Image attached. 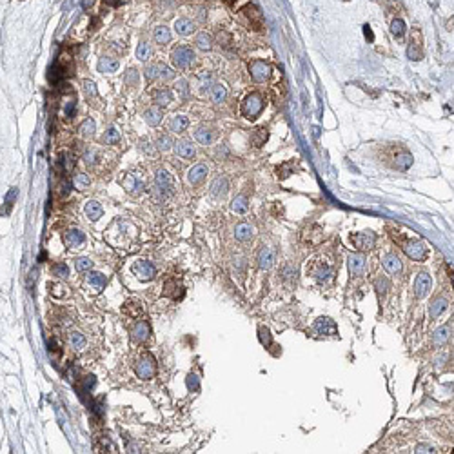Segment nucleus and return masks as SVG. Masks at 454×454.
Instances as JSON below:
<instances>
[{"label":"nucleus","mask_w":454,"mask_h":454,"mask_svg":"<svg viewBox=\"0 0 454 454\" xmlns=\"http://www.w3.org/2000/svg\"><path fill=\"white\" fill-rule=\"evenodd\" d=\"M195 60V53L189 45H176L175 49L171 51V62L176 69H187Z\"/></svg>","instance_id":"1"},{"label":"nucleus","mask_w":454,"mask_h":454,"mask_svg":"<svg viewBox=\"0 0 454 454\" xmlns=\"http://www.w3.org/2000/svg\"><path fill=\"white\" fill-rule=\"evenodd\" d=\"M135 373H136V376H138L140 380H144V382L155 378V375H156V362H155V358H153V355L145 353V355L142 356L138 362H136Z\"/></svg>","instance_id":"2"},{"label":"nucleus","mask_w":454,"mask_h":454,"mask_svg":"<svg viewBox=\"0 0 454 454\" xmlns=\"http://www.w3.org/2000/svg\"><path fill=\"white\" fill-rule=\"evenodd\" d=\"M155 189L158 191L162 198H167L169 195H173V189H175V180H173V176H171L169 171H165V169L156 171Z\"/></svg>","instance_id":"3"},{"label":"nucleus","mask_w":454,"mask_h":454,"mask_svg":"<svg viewBox=\"0 0 454 454\" xmlns=\"http://www.w3.org/2000/svg\"><path fill=\"white\" fill-rule=\"evenodd\" d=\"M262 109H264V100H262L260 95H256V93L249 95L244 102H242V115H244L245 118L255 120L256 116L262 113Z\"/></svg>","instance_id":"4"},{"label":"nucleus","mask_w":454,"mask_h":454,"mask_svg":"<svg viewBox=\"0 0 454 454\" xmlns=\"http://www.w3.org/2000/svg\"><path fill=\"white\" fill-rule=\"evenodd\" d=\"M402 249L411 260H416V262H424L427 258V245L420 240H405L402 244Z\"/></svg>","instance_id":"5"},{"label":"nucleus","mask_w":454,"mask_h":454,"mask_svg":"<svg viewBox=\"0 0 454 454\" xmlns=\"http://www.w3.org/2000/svg\"><path fill=\"white\" fill-rule=\"evenodd\" d=\"M133 275L140 282H151L156 276V267L151 264L149 260H138L133 264Z\"/></svg>","instance_id":"6"},{"label":"nucleus","mask_w":454,"mask_h":454,"mask_svg":"<svg viewBox=\"0 0 454 454\" xmlns=\"http://www.w3.org/2000/svg\"><path fill=\"white\" fill-rule=\"evenodd\" d=\"M351 242L358 251H367L373 249L376 244V235L373 231H362V233H355L351 235Z\"/></svg>","instance_id":"7"},{"label":"nucleus","mask_w":454,"mask_h":454,"mask_svg":"<svg viewBox=\"0 0 454 454\" xmlns=\"http://www.w3.org/2000/svg\"><path fill=\"white\" fill-rule=\"evenodd\" d=\"M249 73L255 82H265L271 76V65L267 62H264V60H255L249 65Z\"/></svg>","instance_id":"8"},{"label":"nucleus","mask_w":454,"mask_h":454,"mask_svg":"<svg viewBox=\"0 0 454 454\" xmlns=\"http://www.w3.org/2000/svg\"><path fill=\"white\" fill-rule=\"evenodd\" d=\"M407 55L411 60H422L424 56V45H422V31L415 29L413 35H411V42H409V49H407Z\"/></svg>","instance_id":"9"},{"label":"nucleus","mask_w":454,"mask_h":454,"mask_svg":"<svg viewBox=\"0 0 454 454\" xmlns=\"http://www.w3.org/2000/svg\"><path fill=\"white\" fill-rule=\"evenodd\" d=\"M122 185H124V189L133 196H138L140 193L145 189L144 180L140 178L138 175H133V173H129V175L125 176L124 182H122Z\"/></svg>","instance_id":"10"},{"label":"nucleus","mask_w":454,"mask_h":454,"mask_svg":"<svg viewBox=\"0 0 454 454\" xmlns=\"http://www.w3.org/2000/svg\"><path fill=\"white\" fill-rule=\"evenodd\" d=\"M149 335H151V325L145 320L136 322L135 327L131 329V338H133L135 344H144L145 340L149 338Z\"/></svg>","instance_id":"11"},{"label":"nucleus","mask_w":454,"mask_h":454,"mask_svg":"<svg viewBox=\"0 0 454 454\" xmlns=\"http://www.w3.org/2000/svg\"><path fill=\"white\" fill-rule=\"evenodd\" d=\"M207 173H209V167H207L205 164L193 165V167L187 171V182H189L191 185L202 184V182L205 180V176H207Z\"/></svg>","instance_id":"12"},{"label":"nucleus","mask_w":454,"mask_h":454,"mask_svg":"<svg viewBox=\"0 0 454 454\" xmlns=\"http://www.w3.org/2000/svg\"><path fill=\"white\" fill-rule=\"evenodd\" d=\"M431 276L427 275V273H420L418 276H416V282H415V295L416 298H424L427 293L431 291Z\"/></svg>","instance_id":"13"},{"label":"nucleus","mask_w":454,"mask_h":454,"mask_svg":"<svg viewBox=\"0 0 454 454\" xmlns=\"http://www.w3.org/2000/svg\"><path fill=\"white\" fill-rule=\"evenodd\" d=\"M164 295L169 296V298H173V300H180L184 296V287L180 285V282L176 278H169V280H165V284H164Z\"/></svg>","instance_id":"14"},{"label":"nucleus","mask_w":454,"mask_h":454,"mask_svg":"<svg viewBox=\"0 0 454 454\" xmlns=\"http://www.w3.org/2000/svg\"><path fill=\"white\" fill-rule=\"evenodd\" d=\"M227 191H229V182H227V178L225 176H218V178H215V182L211 184V196H215V198H224L225 195H227Z\"/></svg>","instance_id":"15"},{"label":"nucleus","mask_w":454,"mask_h":454,"mask_svg":"<svg viewBox=\"0 0 454 454\" xmlns=\"http://www.w3.org/2000/svg\"><path fill=\"white\" fill-rule=\"evenodd\" d=\"M195 138H196V142H200L202 145H211L215 142L216 133H215V129H211L207 125H200L198 129L195 131Z\"/></svg>","instance_id":"16"},{"label":"nucleus","mask_w":454,"mask_h":454,"mask_svg":"<svg viewBox=\"0 0 454 454\" xmlns=\"http://www.w3.org/2000/svg\"><path fill=\"white\" fill-rule=\"evenodd\" d=\"M175 151H176V155L182 156V158H193V156H195V153H196L193 142H191V140H187V138L178 140V142L175 144Z\"/></svg>","instance_id":"17"},{"label":"nucleus","mask_w":454,"mask_h":454,"mask_svg":"<svg viewBox=\"0 0 454 454\" xmlns=\"http://www.w3.org/2000/svg\"><path fill=\"white\" fill-rule=\"evenodd\" d=\"M313 331H315L316 335H329V336L336 335V324L329 318H320L316 320Z\"/></svg>","instance_id":"18"},{"label":"nucleus","mask_w":454,"mask_h":454,"mask_svg":"<svg viewBox=\"0 0 454 454\" xmlns=\"http://www.w3.org/2000/svg\"><path fill=\"white\" fill-rule=\"evenodd\" d=\"M256 262H258L260 269H271L273 264H275V249H271V247H264V249L258 253Z\"/></svg>","instance_id":"19"},{"label":"nucleus","mask_w":454,"mask_h":454,"mask_svg":"<svg viewBox=\"0 0 454 454\" xmlns=\"http://www.w3.org/2000/svg\"><path fill=\"white\" fill-rule=\"evenodd\" d=\"M162 118H164V113H162V107H160V105H153V107H149V109L144 113L145 124L151 125V127L158 125L160 122H162Z\"/></svg>","instance_id":"20"},{"label":"nucleus","mask_w":454,"mask_h":454,"mask_svg":"<svg viewBox=\"0 0 454 454\" xmlns=\"http://www.w3.org/2000/svg\"><path fill=\"white\" fill-rule=\"evenodd\" d=\"M382 264H384L385 271H387V273H391V275H396V273H400V271H402V262H400V258L395 255V253H389V255H385L384 260H382Z\"/></svg>","instance_id":"21"},{"label":"nucleus","mask_w":454,"mask_h":454,"mask_svg":"<svg viewBox=\"0 0 454 454\" xmlns=\"http://www.w3.org/2000/svg\"><path fill=\"white\" fill-rule=\"evenodd\" d=\"M253 235H255V227L251 224L242 222V224H238L235 227V238L238 240V242H247V240L253 238Z\"/></svg>","instance_id":"22"},{"label":"nucleus","mask_w":454,"mask_h":454,"mask_svg":"<svg viewBox=\"0 0 454 454\" xmlns=\"http://www.w3.org/2000/svg\"><path fill=\"white\" fill-rule=\"evenodd\" d=\"M85 216L91 220V222H96V220L102 218V215H104V209H102V205H100V202H96V200H89L87 204H85Z\"/></svg>","instance_id":"23"},{"label":"nucleus","mask_w":454,"mask_h":454,"mask_svg":"<svg viewBox=\"0 0 454 454\" xmlns=\"http://www.w3.org/2000/svg\"><path fill=\"white\" fill-rule=\"evenodd\" d=\"M244 15L249 18L251 25L253 27H256V29H262V25H264V20H262V13L258 11V7L256 5H247L244 9Z\"/></svg>","instance_id":"24"},{"label":"nucleus","mask_w":454,"mask_h":454,"mask_svg":"<svg viewBox=\"0 0 454 454\" xmlns=\"http://www.w3.org/2000/svg\"><path fill=\"white\" fill-rule=\"evenodd\" d=\"M165 67H167V65L160 64V62H156V64L145 65L144 73H145V78H147V82H153V80H156V78L162 80V75H164Z\"/></svg>","instance_id":"25"},{"label":"nucleus","mask_w":454,"mask_h":454,"mask_svg":"<svg viewBox=\"0 0 454 454\" xmlns=\"http://www.w3.org/2000/svg\"><path fill=\"white\" fill-rule=\"evenodd\" d=\"M209 96L215 104H222V102H225V98H227V87H225V84H222V82H215L213 87H211V91H209Z\"/></svg>","instance_id":"26"},{"label":"nucleus","mask_w":454,"mask_h":454,"mask_svg":"<svg viewBox=\"0 0 454 454\" xmlns=\"http://www.w3.org/2000/svg\"><path fill=\"white\" fill-rule=\"evenodd\" d=\"M87 284L95 289V293H100V291L104 289L105 284H107V278H105L102 273H96V271H89V275H87Z\"/></svg>","instance_id":"27"},{"label":"nucleus","mask_w":454,"mask_h":454,"mask_svg":"<svg viewBox=\"0 0 454 454\" xmlns=\"http://www.w3.org/2000/svg\"><path fill=\"white\" fill-rule=\"evenodd\" d=\"M67 247H78L85 242V235L80 229H69L64 236Z\"/></svg>","instance_id":"28"},{"label":"nucleus","mask_w":454,"mask_h":454,"mask_svg":"<svg viewBox=\"0 0 454 454\" xmlns=\"http://www.w3.org/2000/svg\"><path fill=\"white\" fill-rule=\"evenodd\" d=\"M364 269H365V256L364 255H351L349 256V271H351V275H355V276H358V275H362L364 273Z\"/></svg>","instance_id":"29"},{"label":"nucleus","mask_w":454,"mask_h":454,"mask_svg":"<svg viewBox=\"0 0 454 454\" xmlns=\"http://www.w3.org/2000/svg\"><path fill=\"white\" fill-rule=\"evenodd\" d=\"M120 67V62L113 56H102L98 60V71L100 73H115Z\"/></svg>","instance_id":"30"},{"label":"nucleus","mask_w":454,"mask_h":454,"mask_svg":"<svg viewBox=\"0 0 454 454\" xmlns=\"http://www.w3.org/2000/svg\"><path fill=\"white\" fill-rule=\"evenodd\" d=\"M175 31L178 33V35L182 36H187L191 35L193 31H195V22L189 18H178L175 22Z\"/></svg>","instance_id":"31"},{"label":"nucleus","mask_w":454,"mask_h":454,"mask_svg":"<svg viewBox=\"0 0 454 454\" xmlns=\"http://www.w3.org/2000/svg\"><path fill=\"white\" fill-rule=\"evenodd\" d=\"M187 127H189V118L187 116L176 115L169 122V131H173V133H184Z\"/></svg>","instance_id":"32"},{"label":"nucleus","mask_w":454,"mask_h":454,"mask_svg":"<svg viewBox=\"0 0 454 454\" xmlns=\"http://www.w3.org/2000/svg\"><path fill=\"white\" fill-rule=\"evenodd\" d=\"M213 75L211 73H202V75L198 76V84H196V87H198V93L200 95H205L207 91H211V87H213Z\"/></svg>","instance_id":"33"},{"label":"nucleus","mask_w":454,"mask_h":454,"mask_svg":"<svg viewBox=\"0 0 454 454\" xmlns=\"http://www.w3.org/2000/svg\"><path fill=\"white\" fill-rule=\"evenodd\" d=\"M153 38H155L156 44L160 45H165L171 42V31L169 27H165V25H158L155 29V35H153Z\"/></svg>","instance_id":"34"},{"label":"nucleus","mask_w":454,"mask_h":454,"mask_svg":"<svg viewBox=\"0 0 454 454\" xmlns=\"http://www.w3.org/2000/svg\"><path fill=\"white\" fill-rule=\"evenodd\" d=\"M195 44L196 47H198L200 51H209L213 49V38H211V35L207 33V31H202L198 36L195 38Z\"/></svg>","instance_id":"35"},{"label":"nucleus","mask_w":454,"mask_h":454,"mask_svg":"<svg viewBox=\"0 0 454 454\" xmlns=\"http://www.w3.org/2000/svg\"><path fill=\"white\" fill-rule=\"evenodd\" d=\"M411 164H413V156H411L409 153H407V151L400 149V153L396 155V162H395V167H396V169L405 171Z\"/></svg>","instance_id":"36"},{"label":"nucleus","mask_w":454,"mask_h":454,"mask_svg":"<svg viewBox=\"0 0 454 454\" xmlns=\"http://www.w3.org/2000/svg\"><path fill=\"white\" fill-rule=\"evenodd\" d=\"M155 102H156V105H160V107H167V105L173 102V93H171V89H158L156 91Z\"/></svg>","instance_id":"37"},{"label":"nucleus","mask_w":454,"mask_h":454,"mask_svg":"<svg viewBox=\"0 0 454 454\" xmlns=\"http://www.w3.org/2000/svg\"><path fill=\"white\" fill-rule=\"evenodd\" d=\"M231 209L235 211V213H238V215H244L245 211L249 209V200H247V196H244V195L236 196V198L231 202Z\"/></svg>","instance_id":"38"},{"label":"nucleus","mask_w":454,"mask_h":454,"mask_svg":"<svg viewBox=\"0 0 454 454\" xmlns=\"http://www.w3.org/2000/svg\"><path fill=\"white\" fill-rule=\"evenodd\" d=\"M69 345L71 349L80 351L85 347V336L80 333V331H71L69 333Z\"/></svg>","instance_id":"39"},{"label":"nucleus","mask_w":454,"mask_h":454,"mask_svg":"<svg viewBox=\"0 0 454 454\" xmlns=\"http://www.w3.org/2000/svg\"><path fill=\"white\" fill-rule=\"evenodd\" d=\"M447 309V300L445 298H436L433 304H431V307H429V315H431V318H438L444 311Z\"/></svg>","instance_id":"40"},{"label":"nucleus","mask_w":454,"mask_h":454,"mask_svg":"<svg viewBox=\"0 0 454 454\" xmlns=\"http://www.w3.org/2000/svg\"><path fill=\"white\" fill-rule=\"evenodd\" d=\"M78 131H80V135H82V136H85V138H91V136L95 135V131H96L95 120H93V118H85L84 122L80 124Z\"/></svg>","instance_id":"41"},{"label":"nucleus","mask_w":454,"mask_h":454,"mask_svg":"<svg viewBox=\"0 0 454 454\" xmlns=\"http://www.w3.org/2000/svg\"><path fill=\"white\" fill-rule=\"evenodd\" d=\"M102 142H104L105 145L118 144V142H120V133L115 129V127H109V129L104 133V136H102Z\"/></svg>","instance_id":"42"},{"label":"nucleus","mask_w":454,"mask_h":454,"mask_svg":"<svg viewBox=\"0 0 454 454\" xmlns=\"http://www.w3.org/2000/svg\"><path fill=\"white\" fill-rule=\"evenodd\" d=\"M151 55H153V51H151V45L147 44V42H140L138 47H136V58L142 60V62H145V60H149Z\"/></svg>","instance_id":"43"},{"label":"nucleus","mask_w":454,"mask_h":454,"mask_svg":"<svg viewBox=\"0 0 454 454\" xmlns=\"http://www.w3.org/2000/svg\"><path fill=\"white\" fill-rule=\"evenodd\" d=\"M267 136H269V133H267V129H256L255 135L251 136V142H253V145L255 147H262V145L265 144V140H267Z\"/></svg>","instance_id":"44"},{"label":"nucleus","mask_w":454,"mask_h":454,"mask_svg":"<svg viewBox=\"0 0 454 454\" xmlns=\"http://www.w3.org/2000/svg\"><path fill=\"white\" fill-rule=\"evenodd\" d=\"M451 336V329L447 327V325H444V327H440V329L435 331V344L436 345H442L445 344L447 340H449Z\"/></svg>","instance_id":"45"},{"label":"nucleus","mask_w":454,"mask_h":454,"mask_svg":"<svg viewBox=\"0 0 454 454\" xmlns=\"http://www.w3.org/2000/svg\"><path fill=\"white\" fill-rule=\"evenodd\" d=\"M175 91L180 98H187V96H189V82L185 78H180L175 85Z\"/></svg>","instance_id":"46"},{"label":"nucleus","mask_w":454,"mask_h":454,"mask_svg":"<svg viewBox=\"0 0 454 454\" xmlns=\"http://www.w3.org/2000/svg\"><path fill=\"white\" fill-rule=\"evenodd\" d=\"M75 185H76V189H80V191L87 189V187L91 185L89 175H85V173H76L75 175Z\"/></svg>","instance_id":"47"},{"label":"nucleus","mask_w":454,"mask_h":454,"mask_svg":"<svg viewBox=\"0 0 454 454\" xmlns=\"http://www.w3.org/2000/svg\"><path fill=\"white\" fill-rule=\"evenodd\" d=\"M84 162L87 165H95L96 162H98V149L96 147H87V149L84 151Z\"/></svg>","instance_id":"48"},{"label":"nucleus","mask_w":454,"mask_h":454,"mask_svg":"<svg viewBox=\"0 0 454 454\" xmlns=\"http://www.w3.org/2000/svg\"><path fill=\"white\" fill-rule=\"evenodd\" d=\"M75 269H76V271H80V273L91 271V269H93V262H91V258H87V256L76 258V260H75Z\"/></svg>","instance_id":"49"},{"label":"nucleus","mask_w":454,"mask_h":454,"mask_svg":"<svg viewBox=\"0 0 454 454\" xmlns=\"http://www.w3.org/2000/svg\"><path fill=\"white\" fill-rule=\"evenodd\" d=\"M173 138H171L169 135H160L158 140H156V147H158V151H169L171 147H173Z\"/></svg>","instance_id":"50"},{"label":"nucleus","mask_w":454,"mask_h":454,"mask_svg":"<svg viewBox=\"0 0 454 454\" xmlns=\"http://www.w3.org/2000/svg\"><path fill=\"white\" fill-rule=\"evenodd\" d=\"M313 276H315L316 280H320V282H322V280H327L331 276V269L325 264H320L316 269H313Z\"/></svg>","instance_id":"51"},{"label":"nucleus","mask_w":454,"mask_h":454,"mask_svg":"<svg viewBox=\"0 0 454 454\" xmlns=\"http://www.w3.org/2000/svg\"><path fill=\"white\" fill-rule=\"evenodd\" d=\"M124 82L127 87H135V85L138 84V71L133 69V67L127 69V73H125V76H124Z\"/></svg>","instance_id":"52"},{"label":"nucleus","mask_w":454,"mask_h":454,"mask_svg":"<svg viewBox=\"0 0 454 454\" xmlns=\"http://www.w3.org/2000/svg\"><path fill=\"white\" fill-rule=\"evenodd\" d=\"M391 31H393V35L396 36V38H402L405 33V24L402 18H396L393 24H391Z\"/></svg>","instance_id":"53"},{"label":"nucleus","mask_w":454,"mask_h":454,"mask_svg":"<svg viewBox=\"0 0 454 454\" xmlns=\"http://www.w3.org/2000/svg\"><path fill=\"white\" fill-rule=\"evenodd\" d=\"M51 273H53V276H56V278H67V276H69V267L65 264H56Z\"/></svg>","instance_id":"54"},{"label":"nucleus","mask_w":454,"mask_h":454,"mask_svg":"<svg viewBox=\"0 0 454 454\" xmlns=\"http://www.w3.org/2000/svg\"><path fill=\"white\" fill-rule=\"evenodd\" d=\"M84 89H85V95H87V98H89V100H91V96H93V98H96V96H98L96 84L93 82V80H84Z\"/></svg>","instance_id":"55"},{"label":"nucleus","mask_w":454,"mask_h":454,"mask_svg":"<svg viewBox=\"0 0 454 454\" xmlns=\"http://www.w3.org/2000/svg\"><path fill=\"white\" fill-rule=\"evenodd\" d=\"M258 336H260V342H262L264 345H267V347L273 344V338H271V333H269V329H267V327H260V329H258Z\"/></svg>","instance_id":"56"},{"label":"nucleus","mask_w":454,"mask_h":454,"mask_svg":"<svg viewBox=\"0 0 454 454\" xmlns=\"http://www.w3.org/2000/svg\"><path fill=\"white\" fill-rule=\"evenodd\" d=\"M187 389L193 391V393H196V391L200 389V380L196 375H189L187 376Z\"/></svg>","instance_id":"57"},{"label":"nucleus","mask_w":454,"mask_h":454,"mask_svg":"<svg viewBox=\"0 0 454 454\" xmlns=\"http://www.w3.org/2000/svg\"><path fill=\"white\" fill-rule=\"evenodd\" d=\"M293 165H295V164H293V162H287V164H284V165H282V167H280V169H278V173H280L278 176H282V178H285V176H289V173H291V167H293Z\"/></svg>","instance_id":"58"},{"label":"nucleus","mask_w":454,"mask_h":454,"mask_svg":"<svg viewBox=\"0 0 454 454\" xmlns=\"http://www.w3.org/2000/svg\"><path fill=\"white\" fill-rule=\"evenodd\" d=\"M389 289V282L385 278H382V280H376V291L378 293H385V291Z\"/></svg>","instance_id":"59"},{"label":"nucleus","mask_w":454,"mask_h":454,"mask_svg":"<svg viewBox=\"0 0 454 454\" xmlns=\"http://www.w3.org/2000/svg\"><path fill=\"white\" fill-rule=\"evenodd\" d=\"M151 145H153V144H151V142H149V144H147V142H145V140H142V145H140V147H142V149H144L145 153H147V155H149V156H155V151H153V147H151Z\"/></svg>","instance_id":"60"},{"label":"nucleus","mask_w":454,"mask_h":454,"mask_svg":"<svg viewBox=\"0 0 454 454\" xmlns=\"http://www.w3.org/2000/svg\"><path fill=\"white\" fill-rule=\"evenodd\" d=\"M105 4H109V5H116L120 2V0H104Z\"/></svg>","instance_id":"61"},{"label":"nucleus","mask_w":454,"mask_h":454,"mask_svg":"<svg viewBox=\"0 0 454 454\" xmlns=\"http://www.w3.org/2000/svg\"><path fill=\"white\" fill-rule=\"evenodd\" d=\"M449 273H451V280H453V285H454V271H453V267L449 265Z\"/></svg>","instance_id":"62"},{"label":"nucleus","mask_w":454,"mask_h":454,"mask_svg":"<svg viewBox=\"0 0 454 454\" xmlns=\"http://www.w3.org/2000/svg\"><path fill=\"white\" fill-rule=\"evenodd\" d=\"M224 2H227V4H233V2H235V0H224Z\"/></svg>","instance_id":"63"}]
</instances>
